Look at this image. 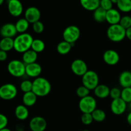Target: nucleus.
Instances as JSON below:
<instances>
[{
    "instance_id": "f257e3e1",
    "label": "nucleus",
    "mask_w": 131,
    "mask_h": 131,
    "mask_svg": "<svg viewBox=\"0 0 131 131\" xmlns=\"http://www.w3.org/2000/svg\"><path fill=\"white\" fill-rule=\"evenodd\" d=\"M33 38L29 33H24L19 34L14 38V49L19 53H24L31 49Z\"/></svg>"
},
{
    "instance_id": "f03ea898",
    "label": "nucleus",
    "mask_w": 131,
    "mask_h": 131,
    "mask_svg": "<svg viewBox=\"0 0 131 131\" xmlns=\"http://www.w3.org/2000/svg\"><path fill=\"white\" fill-rule=\"evenodd\" d=\"M51 91V83L43 77L35 78L33 81L32 92L37 97H45L49 94Z\"/></svg>"
},
{
    "instance_id": "7ed1b4c3",
    "label": "nucleus",
    "mask_w": 131,
    "mask_h": 131,
    "mask_svg": "<svg viewBox=\"0 0 131 131\" xmlns=\"http://www.w3.org/2000/svg\"><path fill=\"white\" fill-rule=\"evenodd\" d=\"M107 36L113 42H120L126 37V29L120 24L110 25L107 29Z\"/></svg>"
},
{
    "instance_id": "20e7f679",
    "label": "nucleus",
    "mask_w": 131,
    "mask_h": 131,
    "mask_svg": "<svg viewBox=\"0 0 131 131\" xmlns=\"http://www.w3.org/2000/svg\"><path fill=\"white\" fill-rule=\"evenodd\" d=\"M7 70L12 76L20 78L26 74V65L23 61L13 60L8 64Z\"/></svg>"
},
{
    "instance_id": "39448f33",
    "label": "nucleus",
    "mask_w": 131,
    "mask_h": 131,
    "mask_svg": "<svg viewBox=\"0 0 131 131\" xmlns=\"http://www.w3.org/2000/svg\"><path fill=\"white\" fill-rule=\"evenodd\" d=\"M81 35V31L77 26L70 25L67 27L63 32L64 41L70 43L72 46L78 41Z\"/></svg>"
},
{
    "instance_id": "423d86ee",
    "label": "nucleus",
    "mask_w": 131,
    "mask_h": 131,
    "mask_svg": "<svg viewBox=\"0 0 131 131\" xmlns=\"http://www.w3.org/2000/svg\"><path fill=\"white\" fill-rule=\"evenodd\" d=\"M82 83L83 86L90 90H94L95 88L99 84L98 74L93 70H88L83 76H82Z\"/></svg>"
},
{
    "instance_id": "0eeeda50",
    "label": "nucleus",
    "mask_w": 131,
    "mask_h": 131,
    "mask_svg": "<svg viewBox=\"0 0 131 131\" xmlns=\"http://www.w3.org/2000/svg\"><path fill=\"white\" fill-rule=\"evenodd\" d=\"M97 107V101L93 97L88 95L81 99L79 102V108L83 113L92 114Z\"/></svg>"
},
{
    "instance_id": "6e6552de",
    "label": "nucleus",
    "mask_w": 131,
    "mask_h": 131,
    "mask_svg": "<svg viewBox=\"0 0 131 131\" xmlns=\"http://www.w3.org/2000/svg\"><path fill=\"white\" fill-rule=\"evenodd\" d=\"M17 88L12 83H6L0 86V98L5 101H10L16 97Z\"/></svg>"
},
{
    "instance_id": "1a4fd4ad",
    "label": "nucleus",
    "mask_w": 131,
    "mask_h": 131,
    "mask_svg": "<svg viewBox=\"0 0 131 131\" xmlns=\"http://www.w3.org/2000/svg\"><path fill=\"white\" fill-rule=\"evenodd\" d=\"M70 69L72 72L78 76H83L88 71L87 64L81 59L74 60L70 65Z\"/></svg>"
},
{
    "instance_id": "9d476101",
    "label": "nucleus",
    "mask_w": 131,
    "mask_h": 131,
    "mask_svg": "<svg viewBox=\"0 0 131 131\" xmlns=\"http://www.w3.org/2000/svg\"><path fill=\"white\" fill-rule=\"evenodd\" d=\"M47 124L44 118L37 116L31 119L29 126L31 131H44L47 128Z\"/></svg>"
},
{
    "instance_id": "9b49d317",
    "label": "nucleus",
    "mask_w": 131,
    "mask_h": 131,
    "mask_svg": "<svg viewBox=\"0 0 131 131\" xmlns=\"http://www.w3.org/2000/svg\"><path fill=\"white\" fill-rule=\"evenodd\" d=\"M40 17V11L38 8L35 6H30L25 10L24 18L29 22V23L34 24L36 22L39 21Z\"/></svg>"
},
{
    "instance_id": "f8f14e48",
    "label": "nucleus",
    "mask_w": 131,
    "mask_h": 131,
    "mask_svg": "<svg viewBox=\"0 0 131 131\" xmlns=\"http://www.w3.org/2000/svg\"><path fill=\"white\" fill-rule=\"evenodd\" d=\"M7 6L9 13L13 17H19L23 12V4L19 0H9Z\"/></svg>"
},
{
    "instance_id": "ddd939ff",
    "label": "nucleus",
    "mask_w": 131,
    "mask_h": 131,
    "mask_svg": "<svg viewBox=\"0 0 131 131\" xmlns=\"http://www.w3.org/2000/svg\"><path fill=\"white\" fill-rule=\"evenodd\" d=\"M111 110L116 115H121L125 113L127 109V103L121 98L113 100L111 103Z\"/></svg>"
},
{
    "instance_id": "4468645a",
    "label": "nucleus",
    "mask_w": 131,
    "mask_h": 131,
    "mask_svg": "<svg viewBox=\"0 0 131 131\" xmlns=\"http://www.w3.org/2000/svg\"><path fill=\"white\" fill-rule=\"evenodd\" d=\"M104 61L109 65H115L119 62L120 56L117 51L113 49L107 50L103 54Z\"/></svg>"
},
{
    "instance_id": "2eb2a0df",
    "label": "nucleus",
    "mask_w": 131,
    "mask_h": 131,
    "mask_svg": "<svg viewBox=\"0 0 131 131\" xmlns=\"http://www.w3.org/2000/svg\"><path fill=\"white\" fill-rule=\"evenodd\" d=\"M17 33L15 24L12 23H6L3 24L0 28V35L3 38H12L15 37Z\"/></svg>"
},
{
    "instance_id": "dca6fc26",
    "label": "nucleus",
    "mask_w": 131,
    "mask_h": 131,
    "mask_svg": "<svg viewBox=\"0 0 131 131\" xmlns=\"http://www.w3.org/2000/svg\"><path fill=\"white\" fill-rule=\"evenodd\" d=\"M42 71V67L37 62L26 65V74L30 78H38Z\"/></svg>"
},
{
    "instance_id": "f3484780",
    "label": "nucleus",
    "mask_w": 131,
    "mask_h": 131,
    "mask_svg": "<svg viewBox=\"0 0 131 131\" xmlns=\"http://www.w3.org/2000/svg\"><path fill=\"white\" fill-rule=\"evenodd\" d=\"M122 17L120 13L118 10L112 8L106 12V21H107L110 25H115L120 23Z\"/></svg>"
},
{
    "instance_id": "a211bd4d",
    "label": "nucleus",
    "mask_w": 131,
    "mask_h": 131,
    "mask_svg": "<svg viewBox=\"0 0 131 131\" xmlns=\"http://www.w3.org/2000/svg\"><path fill=\"white\" fill-rule=\"evenodd\" d=\"M94 94L99 99H106L110 96V89L106 84H99L94 89Z\"/></svg>"
},
{
    "instance_id": "6ab92c4d",
    "label": "nucleus",
    "mask_w": 131,
    "mask_h": 131,
    "mask_svg": "<svg viewBox=\"0 0 131 131\" xmlns=\"http://www.w3.org/2000/svg\"><path fill=\"white\" fill-rule=\"evenodd\" d=\"M15 115L18 120L23 121L29 116V110L24 105H18L15 109Z\"/></svg>"
},
{
    "instance_id": "aec40b11",
    "label": "nucleus",
    "mask_w": 131,
    "mask_h": 131,
    "mask_svg": "<svg viewBox=\"0 0 131 131\" xmlns=\"http://www.w3.org/2000/svg\"><path fill=\"white\" fill-rule=\"evenodd\" d=\"M119 83L123 88L131 87V72L129 70L122 72L119 76Z\"/></svg>"
},
{
    "instance_id": "412c9836",
    "label": "nucleus",
    "mask_w": 131,
    "mask_h": 131,
    "mask_svg": "<svg viewBox=\"0 0 131 131\" xmlns=\"http://www.w3.org/2000/svg\"><path fill=\"white\" fill-rule=\"evenodd\" d=\"M37 58H38V54L32 49H29L23 54L22 61L26 65L35 63Z\"/></svg>"
},
{
    "instance_id": "4be33fe9",
    "label": "nucleus",
    "mask_w": 131,
    "mask_h": 131,
    "mask_svg": "<svg viewBox=\"0 0 131 131\" xmlns=\"http://www.w3.org/2000/svg\"><path fill=\"white\" fill-rule=\"evenodd\" d=\"M37 101V96L33 92L24 93L23 96V105L26 107H31L35 104Z\"/></svg>"
},
{
    "instance_id": "5701e85b",
    "label": "nucleus",
    "mask_w": 131,
    "mask_h": 131,
    "mask_svg": "<svg viewBox=\"0 0 131 131\" xmlns=\"http://www.w3.org/2000/svg\"><path fill=\"white\" fill-rule=\"evenodd\" d=\"M80 3L83 8L88 11H93L100 7L99 0H81Z\"/></svg>"
},
{
    "instance_id": "b1692460",
    "label": "nucleus",
    "mask_w": 131,
    "mask_h": 131,
    "mask_svg": "<svg viewBox=\"0 0 131 131\" xmlns=\"http://www.w3.org/2000/svg\"><path fill=\"white\" fill-rule=\"evenodd\" d=\"M14 39L12 38H2L0 40V50L8 52L14 49Z\"/></svg>"
},
{
    "instance_id": "393cba45",
    "label": "nucleus",
    "mask_w": 131,
    "mask_h": 131,
    "mask_svg": "<svg viewBox=\"0 0 131 131\" xmlns=\"http://www.w3.org/2000/svg\"><path fill=\"white\" fill-rule=\"evenodd\" d=\"M29 22L25 18L19 19L15 24L17 31V33H20V34L26 33V31L28 30V28H29Z\"/></svg>"
},
{
    "instance_id": "a878e982",
    "label": "nucleus",
    "mask_w": 131,
    "mask_h": 131,
    "mask_svg": "<svg viewBox=\"0 0 131 131\" xmlns=\"http://www.w3.org/2000/svg\"><path fill=\"white\" fill-rule=\"evenodd\" d=\"M72 47V46L70 43L63 40L62 42H60L58 44L56 49L59 54L61 55H65L70 52V51H71Z\"/></svg>"
},
{
    "instance_id": "bb28decb",
    "label": "nucleus",
    "mask_w": 131,
    "mask_h": 131,
    "mask_svg": "<svg viewBox=\"0 0 131 131\" xmlns=\"http://www.w3.org/2000/svg\"><path fill=\"white\" fill-rule=\"evenodd\" d=\"M106 12L107 11L100 6L93 12V19L97 23H104L106 21Z\"/></svg>"
},
{
    "instance_id": "cd10ccee",
    "label": "nucleus",
    "mask_w": 131,
    "mask_h": 131,
    "mask_svg": "<svg viewBox=\"0 0 131 131\" xmlns=\"http://www.w3.org/2000/svg\"><path fill=\"white\" fill-rule=\"evenodd\" d=\"M45 48H46V44H45L44 42L42 40L38 39V38L33 40L31 49H32L33 51H35V52L38 54L39 52H42V51H43Z\"/></svg>"
},
{
    "instance_id": "c85d7f7f",
    "label": "nucleus",
    "mask_w": 131,
    "mask_h": 131,
    "mask_svg": "<svg viewBox=\"0 0 131 131\" xmlns=\"http://www.w3.org/2000/svg\"><path fill=\"white\" fill-rule=\"evenodd\" d=\"M116 5L118 10L122 12H131V0H118Z\"/></svg>"
},
{
    "instance_id": "c756f323",
    "label": "nucleus",
    "mask_w": 131,
    "mask_h": 131,
    "mask_svg": "<svg viewBox=\"0 0 131 131\" xmlns=\"http://www.w3.org/2000/svg\"><path fill=\"white\" fill-rule=\"evenodd\" d=\"M92 117L94 121L97 122H102L106 119V114L103 110L100 109H96L92 113Z\"/></svg>"
},
{
    "instance_id": "7c9ffc66",
    "label": "nucleus",
    "mask_w": 131,
    "mask_h": 131,
    "mask_svg": "<svg viewBox=\"0 0 131 131\" xmlns=\"http://www.w3.org/2000/svg\"><path fill=\"white\" fill-rule=\"evenodd\" d=\"M33 87V82L29 80H24L21 82L20 84V88L22 92L24 93L31 92Z\"/></svg>"
},
{
    "instance_id": "2f4dec72",
    "label": "nucleus",
    "mask_w": 131,
    "mask_h": 131,
    "mask_svg": "<svg viewBox=\"0 0 131 131\" xmlns=\"http://www.w3.org/2000/svg\"><path fill=\"white\" fill-rule=\"evenodd\" d=\"M121 99L126 103L131 102V87L123 88L121 92Z\"/></svg>"
},
{
    "instance_id": "473e14b6",
    "label": "nucleus",
    "mask_w": 131,
    "mask_h": 131,
    "mask_svg": "<svg viewBox=\"0 0 131 131\" xmlns=\"http://www.w3.org/2000/svg\"><path fill=\"white\" fill-rule=\"evenodd\" d=\"M119 24L125 29H129L131 27V17L129 15H124L122 17Z\"/></svg>"
},
{
    "instance_id": "72a5a7b5",
    "label": "nucleus",
    "mask_w": 131,
    "mask_h": 131,
    "mask_svg": "<svg viewBox=\"0 0 131 131\" xmlns=\"http://www.w3.org/2000/svg\"><path fill=\"white\" fill-rule=\"evenodd\" d=\"M89 93L90 90H88V88H86L85 86H84L83 85L78 87L76 90L77 95L79 97H80L81 99L84 98V97L88 96L89 95Z\"/></svg>"
},
{
    "instance_id": "f704fd0d",
    "label": "nucleus",
    "mask_w": 131,
    "mask_h": 131,
    "mask_svg": "<svg viewBox=\"0 0 131 131\" xmlns=\"http://www.w3.org/2000/svg\"><path fill=\"white\" fill-rule=\"evenodd\" d=\"M81 120L82 123L86 125H90L93 121L92 115L90 113H83Z\"/></svg>"
},
{
    "instance_id": "c9c22d12",
    "label": "nucleus",
    "mask_w": 131,
    "mask_h": 131,
    "mask_svg": "<svg viewBox=\"0 0 131 131\" xmlns=\"http://www.w3.org/2000/svg\"><path fill=\"white\" fill-rule=\"evenodd\" d=\"M32 28H33V30L34 31V32L40 34V33H42L44 30V25L40 20H39V21L36 22L34 24H33Z\"/></svg>"
},
{
    "instance_id": "e433bc0d",
    "label": "nucleus",
    "mask_w": 131,
    "mask_h": 131,
    "mask_svg": "<svg viewBox=\"0 0 131 131\" xmlns=\"http://www.w3.org/2000/svg\"><path fill=\"white\" fill-rule=\"evenodd\" d=\"M113 6V4L111 0H102V1H100V6L106 11H108V10L112 9Z\"/></svg>"
},
{
    "instance_id": "4c0bfd02",
    "label": "nucleus",
    "mask_w": 131,
    "mask_h": 131,
    "mask_svg": "<svg viewBox=\"0 0 131 131\" xmlns=\"http://www.w3.org/2000/svg\"><path fill=\"white\" fill-rule=\"evenodd\" d=\"M121 92L119 88H113L112 89L110 90V96L113 100L121 98Z\"/></svg>"
},
{
    "instance_id": "58836bf2",
    "label": "nucleus",
    "mask_w": 131,
    "mask_h": 131,
    "mask_svg": "<svg viewBox=\"0 0 131 131\" xmlns=\"http://www.w3.org/2000/svg\"><path fill=\"white\" fill-rule=\"evenodd\" d=\"M8 122V118L3 114L0 113V130L6 127Z\"/></svg>"
},
{
    "instance_id": "ea45409f",
    "label": "nucleus",
    "mask_w": 131,
    "mask_h": 131,
    "mask_svg": "<svg viewBox=\"0 0 131 131\" xmlns=\"http://www.w3.org/2000/svg\"><path fill=\"white\" fill-rule=\"evenodd\" d=\"M8 54L7 52L0 50V61H4L7 59Z\"/></svg>"
},
{
    "instance_id": "a19ab883",
    "label": "nucleus",
    "mask_w": 131,
    "mask_h": 131,
    "mask_svg": "<svg viewBox=\"0 0 131 131\" xmlns=\"http://www.w3.org/2000/svg\"><path fill=\"white\" fill-rule=\"evenodd\" d=\"M126 37L128 39L131 40V27L129 29H126Z\"/></svg>"
},
{
    "instance_id": "79ce46f5",
    "label": "nucleus",
    "mask_w": 131,
    "mask_h": 131,
    "mask_svg": "<svg viewBox=\"0 0 131 131\" xmlns=\"http://www.w3.org/2000/svg\"><path fill=\"white\" fill-rule=\"evenodd\" d=\"M127 121L128 124L131 125V112L129 113L127 116Z\"/></svg>"
},
{
    "instance_id": "37998d69",
    "label": "nucleus",
    "mask_w": 131,
    "mask_h": 131,
    "mask_svg": "<svg viewBox=\"0 0 131 131\" xmlns=\"http://www.w3.org/2000/svg\"><path fill=\"white\" fill-rule=\"evenodd\" d=\"M0 131H12L10 130V129H8V128H4V129H1V130H0Z\"/></svg>"
},
{
    "instance_id": "c03bdc74",
    "label": "nucleus",
    "mask_w": 131,
    "mask_h": 131,
    "mask_svg": "<svg viewBox=\"0 0 131 131\" xmlns=\"http://www.w3.org/2000/svg\"><path fill=\"white\" fill-rule=\"evenodd\" d=\"M3 3H4L3 0H0V6H1V5H3Z\"/></svg>"
},
{
    "instance_id": "a18cd8bd",
    "label": "nucleus",
    "mask_w": 131,
    "mask_h": 131,
    "mask_svg": "<svg viewBox=\"0 0 131 131\" xmlns=\"http://www.w3.org/2000/svg\"><path fill=\"white\" fill-rule=\"evenodd\" d=\"M129 106H130V108L131 109V102L129 103Z\"/></svg>"
},
{
    "instance_id": "49530a36",
    "label": "nucleus",
    "mask_w": 131,
    "mask_h": 131,
    "mask_svg": "<svg viewBox=\"0 0 131 131\" xmlns=\"http://www.w3.org/2000/svg\"><path fill=\"white\" fill-rule=\"evenodd\" d=\"M82 131H90V130H82Z\"/></svg>"
}]
</instances>
